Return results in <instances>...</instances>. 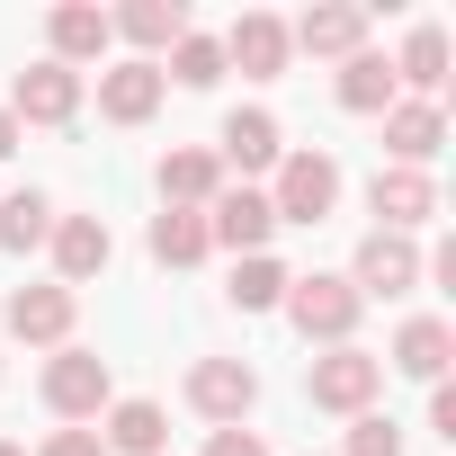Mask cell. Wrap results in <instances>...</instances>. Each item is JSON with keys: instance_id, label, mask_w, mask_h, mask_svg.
Segmentation results:
<instances>
[{"instance_id": "1", "label": "cell", "mask_w": 456, "mask_h": 456, "mask_svg": "<svg viewBox=\"0 0 456 456\" xmlns=\"http://www.w3.org/2000/svg\"><path fill=\"white\" fill-rule=\"evenodd\" d=\"M278 314L296 322L305 349H349L358 322H367V305H358V287H349L340 269H305V278H287V305H278Z\"/></svg>"}, {"instance_id": "2", "label": "cell", "mask_w": 456, "mask_h": 456, "mask_svg": "<svg viewBox=\"0 0 456 456\" xmlns=\"http://www.w3.org/2000/svg\"><path fill=\"white\" fill-rule=\"evenodd\" d=\"M37 394H45V411L63 420V429H99V411L117 403V367L99 358V349H54L45 358V376H37Z\"/></svg>"}, {"instance_id": "3", "label": "cell", "mask_w": 456, "mask_h": 456, "mask_svg": "<svg viewBox=\"0 0 456 456\" xmlns=\"http://www.w3.org/2000/svg\"><path fill=\"white\" fill-rule=\"evenodd\" d=\"M340 161L322 152V143H287V161L269 170V215L278 224H331V206H340Z\"/></svg>"}, {"instance_id": "4", "label": "cell", "mask_w": 456, "mask_h": 456, "mask_svg": "<svg viewBox=\"0 0 456 456\" xmlns=\"http://www.w3.org/2000/svg\"><path fill=\"white\" fill-rule=\"evenodd\" d=\"M376 394H385V358L376 349H314L305 358V403L314 411H331V420H358V411H376Z\"/></svg>"}, {"instance_id": "5", "label": "cell", "mask_w": 456, "mask_h": 456, "mask_svg": "<svg viewBox=\"0 0 456 456\" xmlns=\"http://www.w3.org/2000/svg\"><path fill=\"white\" fill-rule=\"evenodd\" d=\"M340 278L358 287V305H403V296L429 278V251H420L411 233H367V242H358V260H349Z\"/></svg>"}, {"instance_id": "6", "label": "cell", "mask_w": 456, "mask_h": 456, "mask_svg": "<svg viewBox=\"0 0 456 456\" xmlns=\"http://www.w3.org/2000/svg\"><path fill=\"white\" fill-rule=\"evenodd\" d=\"M0 322H10V340H28V349H72V331H81V296L54 287V278H37V287H10Z\"/></svg>"}, {"instance_id": "7", "label": "cell", "mask_w": 456, "mask_h": 456, "mask_svg": "<svg viewBox=\"0 0 456 456\" xmlns=\"http://www.w3.org/2000/svg\"><path fill=\"white\" fill-rule=\"evenodd\" d=\"M251 403H260V367H251V358H197V367H188V411H197V420L242 429Z\"/></svg>"}, {"instance_id": "8", "label": "cell", "mask_w": 456, "mask_h": 456, "mask_svg": "<svg viewBox=\"0 0 456 456\" xmlns=\"http://www.w3.org/2000/svg\"><path fill=\"white\" fill-rule=\"evenodd\" d=\"M206 242H215V251H233V260L269 251V242H278L269 188H242V179H224V188H215V206H206Z\"/></svg>"}, {"instance_id": "9", "label": "cell", "mask_w": 456, "mask_h": 456, "mask_svg": "<svg viewBox=\"0 0 456 456\" xmlns=\"http://www.w3.org/2000/svg\"><path fill=\"white\" fill-rule=\"evenodd\" d=\"M0 108H10V117H19V126H72V117H81V108H90V81H81V72H63V63H45V54H37V63H28V72H19V81H10V99H0Z\"/></svg>"}, {"instance_id": "10", "label": "cell", "mask_w": 456, "mask_h": 456, "mask_svg": "<svg viewBox=\"0 0 456 456\" xmlns=\"http://www.w3.org/2000/svg\"><path fill=\"white\" fill-rule=\"evenodd\" d=\"M206 152L224 161V179L242 170V188H251L260 170H278V161H287V126H278L269 108H233V117L215 126V143H206Z\"/></svg>"}, {"instance_id": "11", "label": "cell", "mask_w": 456, "mask_h": 456, "mask_svg": "<svg viewBox=\"0 0 456 456\" xmlns=\"http://www.w3.org/2000/svg\"><path fill=\"white\" fill-rule=\"evenodd\" d=\"M367 37H376V19L358 0H314L305 19H287V45L314 54V63H349V54H367Z\"/></svg>"}, {"instance_id": "12", "label": "cell", "mask_w": 456, "mask_h": 456, "mask_svg": "<svg viewBox=\"0 0 456 456\" xmlns=\"http://www.w3.org/2000/svg\"><path fill=\"white\" fill-rule=\"evenodd\" d=\"M367 215H376V233H429L438 224V179L429 170H376L367 179Z\"/></svg>"}, {"instance_id": "13", "label": "cell", "mask_w": 456, "mask_h": 456, "mask_svg": "<svg viewBox=\"0 0 456 456\" xmlns=\"http://www.w3.org/2000/svg\"><path fill=\"white\" fill-rule=\"evenodd\" d=\"M45 251H54V287H90V278H108V260H117V233H108V215H54V233H45Z\"/></svg>"}, {"instance_id": "14", "label": "cell", "mask_w": 456, "mask_h": 456, "mask_svg": "<svg viewBox=\"0 0 456 456\" xmlns=\"http://www.w3.org/2000/svg\"><path fill=\"white\" fill-rule=\"evenodd\" d=\"M215 45H224V72H242V81H278V72L296 63V45H287V19H278V10H242Z\"/></svg>"}, {"instance_id": "15", "label": "cell", "mask_w": 456, "mask_h": 456, "mask_svg": "<svg viewBox=\"0 0 456 456\" xmlns=\"http://www.w3.org/2000/svg\"><path fill=\"white\" fill-rule=\"evenodd\" d=\"M108 45H117V28H108L99 0H63V10H45V63H63V72L90 81V63H108Z\"/></svg>"}, {"instance_id": "16", "label": "cell", "mask_w": 456, "mask_h": 456, "mask_svg": "<svg viewBox=\"0 0 456 456\" xmlns=\"http://www.w3.org/2000/svg\"><path fill=\"white\" fill-rule=\"evenodd\" d=\"M161 99H170L161 63H134V54L99 63V117H108V126H152V117H161Z\"/></svg>"}, {"instance_id": "17", "label": "cell", "mask_w": 456, "mask_h": 456, "mask_svg": "<svg viewBox=\"0 0 456 456\" xmlns=\"http://www.w3.org/2000/svg\"><path fill=\"white\" fill-rule=\"evenodd\" d=\"M447 152V108L438 99H394L385 108V170H429Z\"/></svg>"}, {"instance_id": "18", "label": "cell", "mask_w": 456, "mask_h": 456, "mask_svg": "<svg viewBox=\"0 0 456 456\" xmlns=\"http://www.w3.org/2000/svg\"><path fill=\"white\" fill-rule=\"evenodd\" d=\"M152 188H161V206L206 215V206H215V188H224V161H215L206 143H170V152H161V170H152Z\"/></svg>"}, {"instance_id": "19", "label": "cell", "mask_w": 456, "mask_h": 456, "mask_svg": "<svg viewBox=\"0 0 456 456\" xmlns=\"http://www.w3.org/2000/svg\"><path fill=\"white\" fill-rule=\"evenodd\" d=\"M447 358H456V322L447 314H411L394 331V349H385V367L394 376H420V385H447Z\"/></svg>"}, {"instance_id": "20", "label": "cell", "mask_w": 456, "mask_h": 456, "mask_svg": "<svg viewBox=\"0 0 456 456\" xmlns=\"http://www.w3.org/2000/svg\"><path fill=\"white\" fill-rule=\"evenodd\" d=\"M99 447H108V456H161V447H170V411H161L152 394H117V403L99 411Z\"/></svg>"}, {"instance_id": "21", "label": "cell", "mask_w": 456, "mask_h": 456, "mask_svg": "<svg viewBox=\"0 0 456 456\" xmlns=\"http://www.w3.org/2000/svg\"><path fill=\"white\" fill-rule=\"evenodd\" d=\"M108 28L134 45V63H161L197 19H188V0H126V10H108Z\"/></svg>"}, {"instance_id": "22", "label": "cell", "mask_w": 456, "mask_h": 456, "mask_svg": "<svg viewBox=\"0 0 456 456\" xmlns=\"http://www.w3.org/2000/svg\"><path fill=\"white\" fill-rule=\"evenodd\" d=\"M394 90L447 108V28H438V19H420V28L403 37V54H394Z\"/></svg>"}, {"instance_id": "23", "label": "cell", "mask_w": 456, "mask_h": 456, "mask_svg": "<svg viewBox=\"0 0 456 456\" xmlns=\"http://www.w3.org/2000/svg\"><path fill=\"white\" fill-rule=\"evenodd\" d=\"M54 197L45 188H10V197H0V251H10V260H28V251H45V233H54Z\"/></svg>"}, {"instance_id": "24", "label": "cell", "mask_w": 456, "mask_h": 456, "mask_svg": "<svg viewBox=\"0 0 456 456\" xmlns=\"http://www.w3.org/2000/svg\"><path fill=\"white\" fill-rule=\"evenodd\" d=\"M331 90H340V108H349V117H385V108L403 99V90H394V54H376V45H367V54H349Z\"/></svg>"}, {"instance_id": "25", "label": "cell", "mask_w": 456, "mask_h": 456, "mask_svg": "<svg viewBox=\"0 0 456 456\" xmlns=\"http://www.w3.org/2000/svg\"><path fill=\"white\" fill-rule=\"evenodd\" d=\"M287 260L278 251H251V260H233V287H224V296H233V314H278L287 305Z\"/></svg>"}, {"instance_id": "26", "label": "cell", "mask_w": 456, "mask_h": 456, "mask_svg": "<svg viewBox=\"0 0 456 456\" xmlns=\"http://www.w3.org/2000/svg\"><path fill=\"white\" fill-rule=\"evenodd\" d=\"M143 251L161 260V269H197L215 242H206V215H179V206H161L152 215V233H143Z\"/></svg>"}, {"instance_id": "27", "label": "cell", "mask_w": 456, "mask_h": 456, "mask_svg": "<svg viewBox=\"0 0 456 456\" xmlns=\"http://www.w3.org/2000/svg\"><path fill=\"white\" fill-rule=\"evenodd\" d=\"M161 81H179V90H215V81H224V45H215L206 28H188V37L161 54Z\"/></svg>"}, {"instance_id": "28", "label": "cell", "mask_w": 456, "mask_h": 456, "mask_svg": "<svg viewBox=\"0 0 456 456\" xmlns=\"http://www.w3.org/2000/svg\"><path fill=\"white\" fill-rule=\"evenodd\" d=\"M340 456H411V438H403V420L358 411V420H349V438H340Z\"/></svg>"}, {"instance_id": "29", "label": "cell", "mask_w": 456, "mask_h": 456, "mask_svg": "<svg viewBox=\"0 0 456 456\" xmlns=\"http://www.w3.org/2000/svg\"><path fill=\"white\" fill-rule=\"evenodd\" d=\"M206 456H278V447H269V438L242 420V429H206Z\"/></svg>"}, {"instance_id": "30", "label": "cell", "mask_w": 456, "mask_h": 456, "mask_svg": "<svg viewBox=\"0 0 456 456\" xmlns=\"http://www.w3.org/2000/svg\"><path fill=\"white\" fill-rule=\"evenodd\" d=\"M37 456H108V447H99V429H54Z\"/></svg>"}, {"instance_id": "31", "label": "cell", "mask_w": 456, "mask_h": 456, "mask_svg": "<svg viewBox=\"0 0 456 456\" xmlns=\"http://www.w3.org/2000/svg\"><path fill=\"white\" fill-rule=\"evenodd\" d=\"M429 429L456 438V385H429Z\"/></svg>"}, {"instance_id": "32", "label": "cell", "mask_w": 456, "mask_h": 456, "mask_svg": "<svg viewBox=\"0 0 456 456\" xmlns=\"http://www.w3.org/2000/svg\"><path fill=\"white\" fill-rule=\"evenodd\" d=\"M19 143H28V126H19V117H10V108H0V161H10V152H19Z\"/></svg>"}, {"instance_id": "33", "label": "cell", "mask_w": 456, "mask_h": 456, "mask_svg": "<svg viewBox=\"0 0 456 456\" xmlns=\"http://www.w3.org/2000/svg\"><path fill=\"white\" fill-rule=\"evenodd\" d=\"M0 456H28V447H19V438H0Z\"/></svg>"}, {"instance_id": "34", "label": "cell", "mask_w": 456, "mask_h": 456, "mask_svg": "<svg viewBox=\"0 0 456 456\" xmlns=\"http://www.w3.org/2000/svg\"><path fill=\"white\" fill-rule=\"evenodd\" d=\"M0 376H10V367H0Z\"/></svg>"}]
</instances>
